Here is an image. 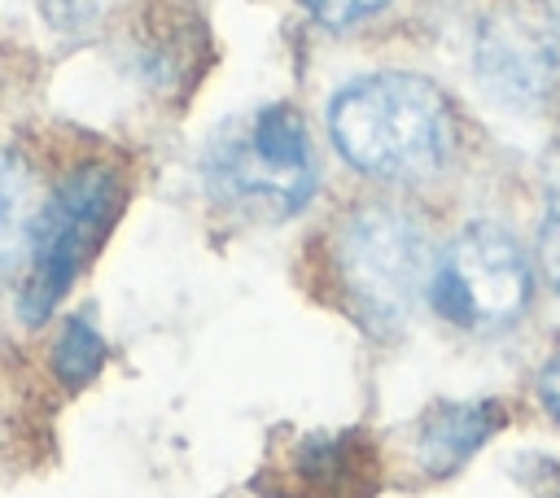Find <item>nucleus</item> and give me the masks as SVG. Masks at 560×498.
Returning <instances> with one entry per match:
<instances>
[{"instance_id":"1","label":"nucleus","mask_w":560,"mask_h":498,"mask_svg":"<svg viewBox=\"0 0 560 498\" xmlns=\"http://www.w3.org/2000/svg\"><path fill=\"white\" fill-rule=\"evenodd\" d=\"M337 153L368 179L420 183L442 175L459 149V114L446 92L407 70L350 79L328 105Z\"/></svg>"},{"instance_id":"2","label":"nucleus","mask_w":560,"mask_h":498,"mask_svg":"<svg viewBox=\"0 0 560 498\" xmlns=\"http://www.w3.org/2000/svg\"><path fill=\"white\" fill-rule=\"evenodd\" d=\"M433 266V245L420 218L398 205L363 201L328 232V275L346 301V315L381 336L402 328L420 297L429 301Z\"/></svg>"},{"instance_id":"3","label":"nucleus","mask_w":560,"mask_h":498,"mask_svg":"<svg viewBox=\"0 0 560 498\" xmlns=\"http://www.w3.org/2000/svg\"><path fill=\"white\" fill-rule=\"evenodd\" d=\"M201 175L210 197L245 218H262V223L293 218L315 197L319 183V162L311 149L306 118L284 100L232 118L206 144Z\"/></svg>"},{"instance_id":"4","label":"nucleus","mask_w":560,"mask_h":498,"mask_svg":"<svg viewBox=\"0 0 560 498\" xmlns=\"http://www.w3.org/2000/svg\"><path fill=\"white\" fill-rule=\"evenodd\" d=\"M127 183L114 166L92 162L66 175L52 197L39 205L31 245H26V280H22V315L44 323L70 284L83 275L101 240L109 236L114 218L122 214Z\"/></svg>"},{"instance_id":"5","label":"nucleus","mask_w":560,"mask_h":498,"mask_svg":"<svg viewBox=\"0 0 560 498\" xmlns=\"http://www.w3.org/2000/svg\"><path fill=\"white\" fill-rule=\"evenodd\" d=\"M534 275L512 232L494 223H468L433 266L429 306L468 332H494L525 315Z\"/></svg>"},{"instance_id":"6","label":"nucleus","mask_w":560,"mask_h":498,"mask_svg":"<svg viewBox=\"0 0 560 498\" xmlns=\"http://www.w3.org/2000/svg\"><path fill=\"white\" fill-rule=\"evenodd\" d=\"M472 70L486 96L508 109L542 105L560 83V13L542 0H512L481 17Z\"/></svg>"},{"instance_id":"7","label":"nucleus","mask_w":560,"mask_h":498,"mask_svg":"<svg viewBox=\"0 0 560 498\" xmlns=\"http://www.w3.org/2000/svg\"><path fill=\"white\" fill-rule=\"evenodd\" d=\"M254 485L267 498H376L385 454L363 428L302 432L262 463Z\"/></svg>"},{"instance_id":"8","label":"nucleus","mask_w":560,"mask_h":498,"mask_svg":"<svg viewBox=\"0 0 560 498\" xmlns=\"http://www.w3.org/2000/svg\"><path fill=\"white\" fill-rule=\"evenodd\" d=\"M508 424V406L494 398L472 402H433L407 428V463L424 481L455 476L499 428Z\"/></svg>"},{"instance_id":"9","label":"nucleus","mask_w":560,"mask_h":498,"mask_svg":"<svg viewBox=\"0 0 560 498\" xmlns=\"http://www.w3.org/2000/svg\"><path fill=\"white\" fill-rule=\"evenodd\" d=\"M44 201H35V183L26 166L0 149V266H9L31 245V227Z\"/></svg>"},{"instance_id":"10","label":"nucleus","mask_w":560,"mask_h":498,"mask_svg":"<svg viewBox=\"0 0 560 498\" xmlns=\"http://www.w3.org/2000/svg\"><path fill=\"white\" fill-rule=\"evenodd\" d=\"M101 367H105V336L96 332V323L88 315L66 319L52 345V371L61 376V384L83 389L88 380H96Z\"/></svg>"},{"instance_id":"11","label":"nucleus","mask_w":560,"mask_h":498,"mask_svg":"<svg viewBox=\"0 0 560 498\" xmlns=\"http://www.w3.org/2000/svg\"><path fill=\"white\" fill-rule=\"evenodd\" d=\"M298 4L324 26H354V22L372 17L376 9H385L389 0H298Z\"/></svg>"},{"instance_id":"12","label":"nucleus","mask_w":560,"mask_h":498,"mask_svg":"<svg viewBox=\"0 0 560 498\" xmlns=\"http://www.w3.org/2000/svg\"><path fill=\"white\" fill-rule=\"evenodd\" d=\"M538 266L547 275L551 288H560V192L551 197L547 214H542V232H538Z\"/></svg>"},{"instance_id":"13","label":"nucleus","mask_w":560,"mask_h":498,"mask_svg":"<svg viewBox=\"0 0 560 498\" xmlns=\"http://www.w3.org/2000/svg\"><path fill=\"white\" fill-rule=\"evenodd\" d=\"M101 4H105V0H44V13H48V22L61 26V31H83L88 22H96Z\"/></svg>"},{"instance_id":"14","label":"nucleus","mask_w":560,"mask_h":498,"mask_svg":"<svg viewBox=\"0 0 560 498\" xmlns=\"http://www.w3.org/2000/svg\"><path fill=\"white\" fill-rule=\"evenodd\" d=\"M538 402H542V411L560 424V354H551L547 367L538 371Z\"/></svg>"}]
</instances>
